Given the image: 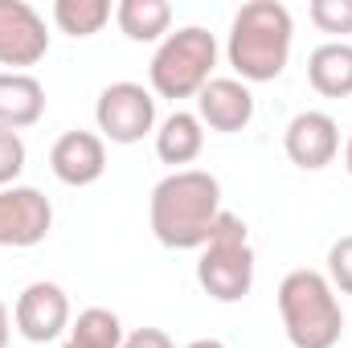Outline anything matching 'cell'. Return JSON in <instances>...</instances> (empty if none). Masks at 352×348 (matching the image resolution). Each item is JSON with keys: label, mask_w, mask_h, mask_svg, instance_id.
<instances>
[{"label": "cell", "mask_w": 352, "mask_h": 348, "mask_svg": "<svg viewBox=\"0 0 352 348\" xmlns=\"http://www.w3.org/2000/svg\"><path fill=\"white\" fill-rule=\"evenodd\" d=\"M115 25L127 41H164L173 33V4L168 0H119Z\"/></svg>", "instance_id": "obj_16"}, {"label": "cell", "mask_w": 352, "mask_h": 348, "mask_svg": "<svg viewBox=\"0 0 352 348\" xmlns=\"http://www.w3.org/2000/svg\"><path fill=\"white\" fill-rule=\"evenodd\" d=\"M111 17V0H54V25L66 37H94Z\"/></svg>", "instance_id": "obj_17"}, {"label": "cell", "mask_w": 352, "mask_h": 348, "mask_svg": "<svg viewBox=\"0 0 352 348\" xmlns=\"http://www.w3.org/2000/svg\"><path fill=\"white\" fill-rule=\"evenodd\" d=\"M291 41H295L291 8L278 0H250L230 21L226 58L246 87L250 83H274L291 62Z\"/></svg>", "instance_id": "obj_2"}, {"label": "cell", "mask_w": 352, "mask_h": 348, "mask_svg": "<svg viewBox=\"0 0 352 348\" xmlns=\"http://www.w3.org/2000/svg\"><path fill=\"white\" fill-rule=\"evenodd\" d=\"M8 336H12V320H8V307L0 299V348H8Z\"/></svg>", "instance_id": "obj_23"}, {"label": "cell", "mask_w": 352, "mask_h": 348, "mask_svg": "<svg viewBox=\"0 0 352 348\" xmlns=\"http://www.w3.org/2000/svg\"><path fill=\"white\" fill-rule=\"evenodd\" d=\"M221 213V184L205 168L168 173L148 197V221L164 250H201Z\"/></svg>", "instance_id": "obj_1"}, {"label": "cell", "mask_w": 352, "mask_h": 348, "mask_svg": "<svg viewBox=\"0 0 352 348\" xmlns=\"http://www.w3.org/2000/svg\"><path fill=\"white\" fill-rule=\"evenodd\" d=\"M50 54V29L45 17L29 0H0V66L29 74Z\"/></svg>", "instance_id": "obj_8"}, {"label": "cell", "mask_w": 352, "mask_h": 348, "mask_svg": "<svg viewBox=\"0 0 352 348\" xmlns=\"http://www.w3.org/2000/svg\"><path fill=\"white\" fill-rule=\"evenodd\" d=\"M45 115V87L33 74L0 70V127L25 131Z\"/></svg>", "instance_id": "obj_13"}, {"label": "cell", "mask_w": 352, "mask_h": 348, "mask_svg": "<svg viewBox=\"0 0 352 348\" xmlns=\"http://www.w3.org/2000/svg\"><path fill=\"white\" fill-rule=\"evenodd\" d=\"M54 230V205L33 184H8L0 188V246L29 250L41 246Z\"/></svg>", "instance_id": "obj_7"}, {"label": "cell", "mask_w": 352, "mask_h": 348, "mask_svg": "<svg viewBox=\"0 0 352 348\" xmlns=\"http://www.w3.org/2000/svg\"><path fill=\"white\" fill-rule=\"evenodd\" d=\"M62 348H82V345H74V340H66V345H62Z\"/></svg>", "instance_id": "obj_26"}, {"label": "cell", "mask_w": 352, "mask_h": 348, "mask_svg": "<svg viewBox=\"0 0 352 348\" xmlns=\"http://www.w3.org/2000/svg\"><path fill=\"white\" fill-rule=\"evenodd\" d=\"M205 148V123L197 111H173L164 123H156V156L173 164V173L188 168Z\"/></svg>", "instance_id": "obj_14"}, {"label": "cell", "mask_w": 352, "mask_h": 348, "mask_svg": "<svg viewBox=\"0 0 352 348\" xmlns=\"http://www.w3.org/2000/svg\"><path fill=\"white\" fill-rule=\"evenodd\" d=\"M25 160H29V148H25L21 131L0 127V188L16 184V176L25 173Z\"/></svg>", "instance_id": "obj_20"}, {"label": "cell", "mask_w": 352, "mask_h": 348, "mask_svg": "<svg viewBox=\"0 0 352 348\" xmlns=\"http://www.w3.org/2000/svg\"><path fill=\"white\" fill-rule=\"evenodd\" d=\"M307 83L324 98H349L352 94V45L349 41H324L307 58Z\"/></svg>", "instance_id": "obj_15"}, {"label": "cell", "mask_w": 352, "mask_h": 348, "mask_svg": "<svg viewBox=\"0 0 352 348\" xmlns=\"http://www.w3.org/2000/svg\"><path fill=\"white\" fill-rule=\"evenodd\" d=\"M307 17L320 33H332L336 41H344L352 33V0H311Z\"/></svg>", "instance_id": "obj_19"}, {"label": "cell", "mask_w": 352, "mask_h": 348, "mask_svg": "<svg viewBox=\"0 0 352 348\" xmlns=\"http://www.w3.org/2000/svg\"><path fill=\"white\" fill-rule=\"evenodd\" d=\"M278 316L295 348H336L344 336V312L328 274L307 266L291 270L278 283Z\"/></svg>", "instance_id": "obj_3"}, {"label": "cell", "mask_w": 352, "mask_h": 348, "mask_svg": "<svg viewBox=\"0 0 352 348\" xmlns=\"http://www.w3.org/2000/svg\"><path fill=\"white\" fill-rule=\"evenodd\" d=\"M213 66H217V37L205 25H184V29L168 33L152 54V66H148L152 94L173 98V102L197 98L209 87Z\"/></svg>", "instance_id": "obj_5"}, {"label": "cell", "mask_w": 352, "mask_h": 348, "mask_svg": "<svg viewBox=\"0 0 352 348\" xmlns=\"http://www.w3.org/2000/svg\"><path fill=\"white\" fill-rule=\"evenodd\" d=\"M123 320L111 307H87L70 320V340L82 348H123Z\"/></svg>", "instance_id": "obj_18"}, {"label": "cell", "mask_w": 352, "mask_h": 348, "mask_svg": "<svg viewBox=\"0 0 352 348\" xmlns=\"http://www.w3.org/2000/svg\"><path fill=\"white\" fill-rule=\"evenodd\" d=\"M94 123H98L102 140L131 148L156 131V94L140 83H111L98 90Z\"/></svg>", "instance_id": "obj_6"}, {"label": "cell", "mask_w": 352, "mask_h": 348, "mask_svg": "<svg viewBox=\"0 0 352 348\" xmlns=\"http://www.w3.org/2000/svg\"><path fill=\"white\" fill-rule=\"evenodd\" d=\"M287 160L303 173H320L340 156V127L328 111H299L283 131Z\"/></svg>", "instance_id": "obj_10"}, {"label": "cell", "mask_w": 352, "mask_h": 348, "mask_svg": "<svg viewBox=\"0 0 352 348\" xmlns=\"http://www.w3.org/2000/svg\"><path fill=\"white\" fill-rule=\"evenodd\" d=\"M344 168H349V176H352V135H349V144H344Z\"/></svg>", "instance_id": "obj_25"}, {"label": "cell", "mask_w": 352, "mask_h": 348, "mask_svg": "<svg viewBox=\"0 0 352 348\" xmlns=\"http://www.w3.org/2000/svg\"><path fill=\"white\" fill-rule=\"evenodd\" d=\"M50 168L62 184L70 188H87L94 180H102L107 173V140L98 131H66L54 140L50 148Z\"/></svg>", "instance_id": "obj_11"}, {"label": "cell", "mask_w": 352, "mask_h": 348, "mask_svg": "<svg viewBox=\"0 0 352 348\" xmlns=\"http://www.w3.org/2000/svg\"><path fill=\"white\" fill-rule=\"evenodd\" d=\"M328 283H332V291L352 295V234L328 246Z\"/></svg>", "instance_id": "obj_21"}, {"label": "cell", "mask_w": 352, "mask_h": 348, "mask_svg": "<svg viewBox=\"0 0 352 348\" xmlns=\"http://www.w3.org/2000/svg\"><path fill=\"white\" fill-rule=\"evenodd\" d=\"M197 283L209 299L217 303H238L250 295L254 287V246H250V230L238 213L221 209L213 230H209V242L201 246V259H197Z\"/></svg>", "instance_id": "obj_4"}, {"label": "cell", "mask_w": 352, "mask_h": 348, "mask_svg": "<svg viewBox=\"0 0 352 348\" xmlns=\"http://www.w3.org/2000/svg\"><path fill=\"white\" fill-rule=\"evenodd\" d=\"M184 348H226V345L213 340V336H205V340H192V345H184Z\"/></svg>", "instance_id": "obj_24"}, {"label": "cell", "mask_w": 352, "mask_h": 348, "mask_svg": "<svg viewBox=\"0 0 352 348\" xmlns=\"http://www.w3.org/2000/svg\"><path fill=\"white\" fill-rule=\"evenodd\" d=\"M123 348H176L164 328H135L123 336Z\"/></svg>", "instance_id": "obj_22"}, {"label": "cell", "mask_w": 352, "mask_h": 348, "mask_svg": "<svg viewBox=\"0 0 352 348\" xmlns=\"http://www.w3.org/2000/svg\"><path fill=\"white\" fill-rule=\"evenodd\" d=\"M197 119L209 131L238 135L254 123V94L242 78H209V87L197 94Z\"/></svg>", "instance_id": "obj_12"}, {"label": "cell", "mask_w": 352, "mask_h": 348, "mask_svg": "<svg viewBox=\"0 0 352 348\" xmlns=\"http://www.w3.org/2000/svg\"><path fill=\"white\" fill-rule=\"evenodd\" d=\"M12 328L29 340V345H50L58 340L62 332H70V295L50 283V279H37L29 283L16 303H12Z\"/></svg>", "instance_id": "obj_9"}]
</instances>
